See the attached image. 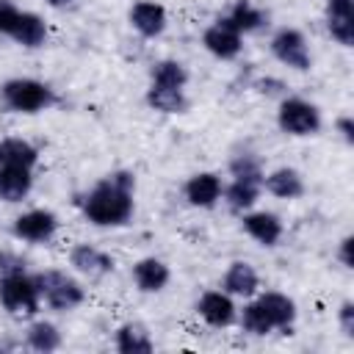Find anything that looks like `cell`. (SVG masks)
Listing matches in <instances>:
<instances>
[{
  "label": "cell",
  "mask_w": 354,
  "mask_h": 354,
  "mask_svg": "<svg viewBox=\"0 0 354 354\" xmlns=\"http://www.w3.org/2000/svg\"><path fill=\"white\" fill-rule=\"evenodd\" d=\"M83 218L100 230L127 227L136 216V171L113 169L102 174L88 191L75 196Z\"/></svg>",
  "instance_id": "1"
},
{
  "label": "cell",
  "mask_w": 354,
  "mask_h": 354,
  "mask_svg": "<svg viewBox=\"0 0 354 354\" xmlns=\"http://www.w3.org/2000/svg\"><path fill=\"white\" fill-rule=\"evenodd\" d=\"M61 102V94L39 77H8L0 83V108L8 113L33 116Z\"/></svg>",
  "instance_id": "2"
},
{
  "label": "cell",
  "mask_w": 354,
  "mask_h": 354,
  "mask_svg": "<svg viewBox=\"0 0 354 354\" xmlns=\"http://www.w3.org/2000/svg\"><path fill=\"white\" fill-rule=\"evenodd\" d=\"M33 277L41 293V304L53 313H72L88 299L86 285L64 268H41L33 271Z\"/></svg>",
  "instance_id": "3"
},
{
  "label": "cell",
  "mask_w": 354,
  "mask_h": 354,
  "mask_svg": "<svg viewBox=\"0 0 354 354\" xmlns=\"http://www.w3.org/2000/svg\"><path fill=\"white\" fill-rule=\"evenodd\" d=\"M0 307L14 318H36L41 304V293L36 277L22 268L11 274H0Z\"/></svg>",
  "instance_id": "4"
},
{
  "label": "cell",
  "mask_w": 354,
  "mask_h": 354,
  "mask_svg": "<svg viewBox=\"0 0 354 354\" xmlns=\"http://www.w3.org/2000/svg\"><path fill=\"white\" fill-rule=\"evenodd\" d=\"M277 127L290 138H313L324 130V113L307 97L285 94L277 105Z\"/></svg>",
  "instance_id": "5"
},
{
  "label": "cell",
  "mask_w": 354,
  "mask_h": 354,
  "mask_svg": "<svg viewBox=\"0 0 354 354\" xmlns=\"http://www.w3.org/2000/svg\"><path fill=\"white\" fill-rule=\"evenodd\" d=\"M268 53H271L274 61H279L282 66H288L293 72H310V66H313L310 41H307L304 30H299L293 25H282L271 33Z\"/></svg>",
  "instance_id": "6"
},
{
  "label": "cell",
  "mask_w": 354,
  "mask_h": 354,
  "mask_svg": "<svg viewBox=\"0 0 354 354\" xmlns=\"http://www.w3.org/2000/svg\"><path fill=\"white\" fill-rule=\"evenodd\" d=\"M11 235L22 243H30V246H44L50 243L58 230H61V218L58 213H53L50 207H30L19 216L11 218Z\"/></svg>",
  "instance_id": "7"
},
{
  "label": "cell",
  "mask_w": 354,
  "mask_h": 354,
  "mask_svg": "<svg viewBox=\"0 0 354 354\" xmlns=\"http://www.w3.org/2000/svg\"><path fill=\"white\" fill-rule=\"evenodd\" d=\"M202 47L218 58V61H235L243 53V36L230 25V19L221 14L202 30Z\"/></svg>",
  "instance_id": "8"
},
{
  "label": "cell",
  "mask_w": 354,
  "mask_h": 354,
  "mask_svg": "<svg viewBox=\"0 0 354 354\" xmlns=\"http://www.w3.org/2000/svg\"><path fill=\"white\" fill-rule=\"evenodd\" d=\"M241 230L254 243H260L263 249H274V246H279V241L285 235V221L274 210H257V207H252V210L241 213Z\"/></svg>",
  "instance_id": "9"
},
{
  "label": "cell",
  "mask_w": 354,
  "mask_h": 354,
  "mask_svg": "<svg viewBox=\"0 0 354 354\" xmlns=\"http://www.w3.org/2000/svg\"><path fill=\"white\" fill-rule=\"evenodd\" d=\"M196 315L213 329H227L238 321V301L221 288H210L196 299Z\"/></svg>",
  "instance_id": "10"
},
{
  "label": "cell",
  "mask_w": 354,
  "mask_h": 354,
  "mask_svg": "<svg viewBox=\"0 0 354 354\" xmlns=\"http://www.w3.org/2000/svg\"><path fill=\"white\" fill-rule=\"evenodd\" d=\"M221 194H224V177L218 171H194L183 183V199L199 210L216 207L221 202Z\"/></svg>",
  "instance_id": "11"
},
{
  "label": "cell",
  "mask_w": 354,
  "mask_h": 354,
  "mask_svg": "<svg viewBox=\"0 0 354 354\" xmlns=\"http://www.w3.org/2000/svg\"><path fill=\"white\" fill-rule=\"evenodd\" d=\"M69 266L75 274L88 277V279H102L108 274H113L116 260L111 257V252L94 246V243H75L69 249Z\"/></svg>",
  "instance_id": "12"
},
{
  "label": "cell",
  "mask_w": 354,
  "mask_h": 354,
  "mask_svg": "<svg viewBox=\"0 0 354 354\" xmlns=\"http://www.w3.org/2000/svg\"><path fill=\"white\" fill-rule=\"evenodd\" d=\"M127 22L141 39H158L169 28V14L158 0H136L127 8Z\"/></svg>",
  "instance_id": "13"
},
{
  "label": "cell",
  "mask_w": 354,
  "mask_h": 354,
  "mask_svg": "<svg viewBox=\"0 0 354 354\" xmlns=\"http://www.w3.org/2000/svg\"><path fill=\"white\" fill-rule=\"evenodd\" d=\"M324 28L329 39L340 47H354V0H326Z\"/></svg>",
  "instance_id": "14"
},
{
  "label": "cell",
  "mask_w": 354,
  "mask_h": 354,
  "mask_svg": "<svg viewBox=\"0 0 354 354\" xmlns=\"http://www.w3.org/2000/svg\"><path fill=\"white\" fill-rule=\"evenodd\" d=\"M263 194L285 202H296L307 194V180L299 169L293 166H277L263 174Z\"/></svg>",
  "instance_id": "15"
},
{
  "label": "cell",
  "mask_w": 354,
  "mask_h": 354,
  "mask_svg": "<svg viewBox=\"0 0 354 354\" xmlns=\"http://www.w3.org/2000/svg\"><path fill=\"white\" fill-rule=\"evenodd\" d=\"M130 279H133V285L138 288V293H147V296L163 293V290L169 288V282H171V268H169L166 260L149 254V257H141V260L133 263Z\"/></svg>",
  "instance_id": "16"
},
{
  "label": "cell",
  "mask_w": 354,
  "mask_h": 354,
  "mask_svg": "<svg viewBox=\"0 0 354 354\" xmlns=\"http://www.w3.org/2000/svg\"><path fill=\"white\" fill-rule=\"evenodd\" d=\"M260 196H263V177H230V180H224L221 202L235 216L252 210L260 202Z\"/></svg>",
  "instance_id": "17"
},
{
  "label": "cell",
  "mask_w": 354,
  "mask_h": 354,
  "mask_svg": "<svg viewBox=\"0 0 354 354\" xmlns=\"http://www.w3.org/2000/svg\"><path fill=\"white\" fill-rule=\"evenodd\" d=\"M218 288H221L224 293H230L232 299H252V296H257V290H260V274H257V268H254L252 263H246V260H232V263L227 266V271L221 274Z\"/></svg>",
  "instance_id": "18"
},
{
  "label": "cell",
  "mask_w": 354,
  "mask_h": 354,
  "mask_svg": "<svg viewBox=\"0 0 354 354\" xmlns=\"http://www.w3.org/2000/svg\"><path fill=\"white\" fill-rule=\"evenodd\" d=\"M260 301V307L266 310L274 332H290V326L299 318V307L293 301V296L282 293V290H257L254 296Z\"/></svg>",
  "instance_id": "19"
},
{
  "label": "cell",
  "mask_w": 354,
  "mask_h": 354,
  "mask_svg": "<svg viewBox=\"0 0 354 354\" xmlns=\"http://www.w3.org/2000/svg\"><path fill=\"white\" fill-rule=\"evenodd\" d=\"M144 102L149 111L163 113V116H180L191 108V97L185 88L177 86H160V83H149L144 91Z\"/></svg>",
  "instance_id": "20"
},
{
  "label": "cell",
  "mask_w": 354,
  "mask_h": 354,
  "mask_svg": "<svg viewBox=\"0 0 354 354\" xmlns=\"http://www.w3.org/2000/svg\"><path fill=\"white\" fill-rule=\"evenodd\" d=\"M230 19V25L246 39V36H254V33H263L268 25H271V14L257 6L254 0H235L230 6V11L224 14Z\"/></svg>",
  "instance_id": "21"
},
{
  "label": "cell",
  "mask_w": 354,
  "mask_h": 354,
  "mask_svg": "<svg viewBox=\"0 0 354 354\" xmlns=\"http://www.w3.org/2000/svg\"><path fill=\"white\" fill-rule=\"evenodd\" d=\"M33 169L25 166H0V202L17 205L30 196L33 191Z\"/></svg>",
  "instance_id": "22"
},
{
  "label": "cell",
  "mask_w": 354,
  "mask_h": 354,
  "mask_svg": "<svg viewBox=\"0 0 354 354\" xmlns=\"http://www.w3.org/2000/svg\"><path fill=\"white\" fill-rule=\"evenodd\" d=\"M113 348L119 354H152L155 351V340L149 335V329L138 321H124L113 329Z\"/></svg>",
  "instance_id": "23"
},
{
  "label": "cell",
  "mask_w": 354,
  "mask_h": 354,
  "mask_svg": "<svg viewBox=\"0 0 354 354\" xmlns=\"http://www.w3.org/2000/svg\"><path fill=\"white\" fill-rule=\"evenodd\" d=\"M47 33H50V30H47L44 17L36 14V11L22 8V11H19V19H17V25H14L11 41H17V44L25 47V50H39V47L47 44Z\"/></svg>",
  "instance_id": "24"
},
{
  "label": "cell",
  "mask_w": 354,
  "mask_h": 354,
  "mask_svg": "<svg viewBox=\"0 0 354 354\" xmlns=\"http://www.w3.org/2000/svg\"><path fill=\"white\" fill-rule=\"evenodd\" d=\"M39 147L22 136H6L0 138V166H25L36 169L39 166Z\"/></svg>",
  "instance_id": "25"
},
{
  "label": "cell",
  "mask_w": 354,
  "mask_h": 354,
  "mask_svg": "<svg viewBox=\"0 0 354 354\" xmlns=\"http://www.w3.org/2000/svg\"><path fill=\"white\" fill-rule=\"evenodd\" d=\"M25 346L30 351H39V354H53V351H58L64 346V335L53 321L33 318L28 324V329H25Z\"/></svg>",
  "instance_id": "26"
},
{
  "label": "cell",
  "mask_w": 354,
  "mask_h": 354,
  "mask_svg": "<svg viewBox=\"0 0 354 354\" xmlns=\"http://www.w3.org/2000/svg\"><path fill=\"white\" fill-rule=\"evenodd\" d=\"M235 324H238L246 335H252V337H266V335L274 332V326H271L266 310L260 307V301H257L254 296L246 299L243 307H238V321H235Z\"/></svg>",
  "instance_id": "27"
},
{
  "label": "cell",
  "mask_w": 354,
  "mask_h": 354,
  "mask_svg": "<svg viewBox=\"0 0 354 354\" xmlns=\"http://www.w3.org/2000/svg\"><path fill=\"white\" fill-rule=\"evenodd\" d=\"M188 66L177 58H160L152 64L149 69V83H160V86H177V88H188Z\"/></svg>",
  "instance_id": "28"
},
{
  "label": "cell",
  "mask_w": 354,
  "mask_h": 354,
  "mask_svg": "<svg viewBox=\"0 0 354 354\" xmlns=\"http://www.w3.org/2000/svg\"><path fill=\"white\" fill-rule=\"evenodd\" d=\"M227 171H230V177H263L266 174L263 160L254 152H238V155H232L230 163H227Z\"/></svg>",
  "instance_id": "29"
},
{
  "label": "cell",
  "mask_w": 354,
  "mask_h": 354,
  "mask_svg": "<svg viewBox=\"0 0 354 354\" xmlns=\"http://www.w3.org/2000/svg\"><path fill=\"white\" fill-rule=\"evenodd\" d=\"M19 11H22V8H19L14 0H0V36L11 39L14 25H17V19H19Z\"/></svg>",
  "instance_id": "30"
},
{
  "label": "cell",
  "mask_w": 354,
  "mask_h": 354,
  "mask_svg": "<svg viewBox=\"0 0 354 354\" xmlns=\"http://www.w3.org/2000/svg\"><path fill=\"white\" fill-rule=\"evenodd\" d=\"M337 329L351 340L354 337V301L351 299H346V301H340V307H337Z\"/></svg>",
  "instance_id": "31"
},
{
  "label": "cell",
  "mask_w": 354,
  "mask_h": 354,
  "mask_svg": "<svg viewBox=\"0 0 354 354\" xmlns=\"http://www.w3.org/2000/svg\"><path fill=\"white\" fill-rule=\"evenodd\" d=\"M335 133L340 136V141L346 147H354V116L351 113H340L335 119Z\"/></svg>",
  "instance_id": "32"
},
{
  "label": "cell",
  "mask_w": 354,
  "mask_h": 354,
  "mask_svg": "<svg viewBox=\"0 0 354 354\" xmlns=\"http://www.w3.org/2000/svg\"><path fill=\"white\" fill-rule=\"evenodd\" d=\"M22 268H28V263L17 252L0 249V274H11V271H22Z\"/></svg>",
  "instance_id": "33"
},
{
  "label": "cell",
  "mask_w": 354,
  "mask_h": 354,
  "mask_svg": "<svg viewBox=\"0 0 354 354\" xmlns=\"http://www.w3.org/2000/svg\"><path fill=\"white\" fill-rule=\"evenodd\" d=\"M351 243H354V238H351V235H343V238L337 241V249H335V260H337L346 271L354 266V260H351Z\"/></svg>",
  "instance_id": "34"
},
{
  "label": "cell",
  "mask_w": 354,
  "mask_h": 354,
  "mask_svg": "<svg viewBox=\"0 0 354 354\" xmlns=\"http://www.w3.org/2000/svg\"><path fill=\"white\" fill-rule=\"evenodd\" d=\"M254 88H257L260 94H268V97L279 94V100L288 94V91H285V83H282V80H277V77H260V80L254 83Z\"/></svg>",
  "instance_id": "35"
},
{
  "label": "cell",
  "mask_w": 354,
  "mask_h": 354,
  "mask_svg": "<svg viewBox=\"0 0 354 354\" xmlns=\"http://www.w3.org/2000/svg\"><path fill=\"white\" fill-rule=\"evenodd\" d=\"M50 8H55V11H66V8H72L77 0H44Z\"/></svg>",
  "instance_id": "36"
}]
</instances>
